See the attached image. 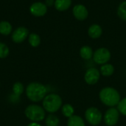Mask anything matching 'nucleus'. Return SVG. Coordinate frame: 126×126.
<instances>
[{"label": "nucleus", "instance_id": "nucleus-21", "mask_svg": "<svg viewBox=\"0 0 126 126\" xmlns=\"http://www.w3.org/2000/svg\"><path fill=\"white\" fill-rule=\"evenodd\" d=\"M61 111H62V114H63L64 117H71L72 116L74 115V112H75V110H74V108L72 105L70 104H65L62 106V109H61Z\"/></svg>", "mask_w": 126, "mask_h": 126}, {"label": "nucleus", "instance_id": "nucleus-5", "mask_svg": "<svg viewBox=\"0 0 126 126\" xmlns=\"http://www.w3.org/2000/svg\"><path fill=\"white\" fill-rule=\"evenodd\" d=\"M85 117L86 121L92 126H97L101 123L103 115L98 109L95 107H91L87 109L86 111Z\"/></svg>", "mask_w": 126, "mask_h": 126}, {"label": "nucleus", "instance_id": "nucleus-10", "mask_svg": "<svg viewBox=\"0 0 126 126\" xmlns=\"http://www.w3.org/2000/svg\"><path fill=\"white\" fill-rule=\"evenodd\" d=\"M100 72L96 68H89L85 73L84 79L86 83L89 85H94L100 79Z\"/></svg>", "mask_w": 126, "mask_h": 126}, {"label": "nucleus", "instance_id": "nucleus-2", "mask_svg": "<svg viewBox=\"0 0 126 126\" xmlns=\"http://www.w3.org/2000/svg\"><path fill=\"white\" fill-rule=\"evenodd\" d=\"M101 102L110 107H114L117 106L120 101V95L119 92L114 88L106 87L101 89L99 94Z\"/></svg>", "mask_w": 126, "mask_h": 126}, {"label": "nucleus", "instance_id": "nucleus-23", "mask_svg": "<svg viewBox=\"0 0 126 126\" xmlns=\"http://www.w3.org/2000/svg\"><path fill=\"white\" fill-rule=\"evenodd\" d=\"M9 53H10V49L7 45L5 44L4 43L0 42V58L3 59L7 58Z\"/></svg>", "mask_w": 126, "mask_h": 126}, {"label": "nucleus", "instance_id": "nucleus-11", "mask_svg": "<svg viewBox=\"0 0 126 126\" xmlns=\"http://www.w3.org/2000/svg\"><path fill=\"white\" fill-rule=\"evenodd\" d=\"M72 13L75 18L79 21H83L86 19L89 16V12L87 8L81 4L75 5L72 10Z\"/></svg>", "mask_w": 126, "mask_h": 126}, {"label": "nucleus", "instance_id": "nucleus-24", "mask_svg": "<svg viewBox=\"0 0 126 126\" xmlns=\"http://www.w3.org/2000/svg\"><path fill=\"white\" fill-rule=\"evenodd\" d=\"M117 109L123 115L126 116V97L120 101L117 105Z\"/></svg>", "mask_w": 126, "mask_h": 126}, {"label": "nucleus", "instance_id": "nucleus-9", "mask_svg": "<svg viewBox=\"0 0 126 126\" xmlns=\"http://www.w3.org/2000/svg\"><path fill=\"white\" fill-rule=\"evenodd\" d=\"M30 13L35 17L44 16L47 12V5L41 1H36L32 3L30 7Z\"/></svg>", "mask_w": 126, "mask_h": 126}, {"label": "nucleus", "instance_id": "nucleus-12", "mask_svg": "<svg viewBox=\"0 0 126 126\" xmlns=\"http://www.w3.org/2000/svg\"><path fill=\"white\" fill-rule=\"evenodd\" d=\"M13 90V94L10 96V100L12 102L16 103V101L19 100L20 96L24 92V86L21 82H16L12 88Z\"/></svg>", "mask_w": 126, "mask_h": 126}, {"label": "nucleus", "instance_id": "nucleus-13", "mask_svg": "<svg viewBox=\"0 0 126 126\" xmlns=\"http://www.w3.org/2000/svg\"><path fill=\"white\" fill-rule=\"evenodd\" d=\"M102 33H103V29L99 24H94L91 25L89 27L88 34H89V36L92 38H94V39L99 38L101 36Z\"/></svg>", "mask_w": 126, "mask_h": 126}, {"label": "nucleus", "instance_id": "nucleus-18", "mask_svg": "<svg viewBox=\"0 0 126 126\" xmlns=\"http://www.w3.org/2000/svg\"><path fill=\"white\" fill-rule=\"evenodd\" d=\"M28 41L31 47H37L41 44V37L37 33L32 32L28 36Z\"/></svg>", "mask_w": 126, "mask_h": 126}, {"label": "nucleus", "instance_id": "nucleus-20", "mask_svg": "<svg viewBox=\"0 0 126 126\" xmlns=\"http://www.w3.org/2000/svg\"><path fill=\"white\" fill-rule=\"evenodd\" d=\"M45 124L47 126H58L60 124V120L57 116L51 114L46 117Z\"/></svg>", "mask_w": 126, "mask_h": 126}, {"label": "nucleus", "instance_id": "nucleus-26", "mask_svg": "<svg viewBox=\"0 0 126 126\" xmlns=\"http://www.w3.org/2000/svg\"><path fill=\"white\" fill-rule=\"evenodd\" d=\"M27 126H42L40 125L38 123H35V122H31L30 123H29Z\"/></svg>", "mask_w": 126, "mask_h": 126}, {"label": "nucleus", "instance_id": "nucleus-17", "mask_svg": "<svg viewBox=\"0 0 126 126\" xmlns=\"http://www.w3.org/2000/svg\"><path fill=\"white\" fill-rule=\"evenodd\" d=\"M67 126H85V123L80 117L73 115L69 118L67 121Z\"/></svg>", "mask_w": 126, "mask_h": 126}, {"label": "nucleus", "instance_id": "nucleus-19", "mask_svg": "<svg viewBox=\"0 0 126 126\" xmlns=\"http://www.w3.org/2000/svg\"><path fill=\"white\" fill-rule=\"evenodd\" d=\"M114 72V67L110 63H106L100 67V73L106 77L111 76Z\"/></svg>", "mask_w": 126, "mask_h": 126}, {"label": "nucleus", "instance_id": "nucleus-3", "mask_svg": "<svg viewBox=\"0 0 126 126\" xmlns=\"http://www.w3.org/2000/svg\"><path fill=\"white\" fill-rule=\"evenodd\" d=\"M26 117L31 122L38 123L45 119L46 111L44 109L36 104H30L27 106L24 110Z\"/></svg>", "mask_w": 126, "mask_h": 126}, {"label": "nucleus", "instance_id": "nucleus-25", "mask_svg": "<svg viewBox=\"0 0 126 126\" xmlns=\"http://www.w3.org/2000/svg\"><path fill=\"white\" fill-rule=\"evenodd\" d=\"M44 4L47 5V7H52L55 4V0H45Z\"/></svg>", "mask_w": 126, "mask_h": 126}, {"label": "nucleus", "instance_id": "nucleus-1", "mask_svg": "<svg viewBox=\"0 0 126 126\" xmlns=\"http://www.w3.org/2000/svg\"><path fill=\"white\" fill-rule=\"evenodd\" d=\"M47 92V87L42 83L32 82L26 88L25 93L27 97L32 102H40L44 100Z\"/></svg>", "mask_w": 126, "mask_h": 126}, {"label": "nucleus", "instance_id": "nucleus-4", "mask_svg": "<svg viewBox=\"0 0 126 126\" xmlns=\"http://www.w3.org/2000/svg\"><path fill=\"white\" fill-rule=\"evenodd\" d=\"M43 108L46 111L53 114L58 111L62 106L61 97L56 94H49L46 95L43 100Z\"/></svg>", "mask_w": 126, "mask_h": 126}, {"label": "nucleus", "instance_id": "nucleus-15", "mask_svg": "<svg viewBox=\"0 0 126 126\" xmlns=\"http://www.w3.org/2000/svg\"><path fill=\"white\" fill-rule=\"evenodd\" d=\"M13 30L11 24L7 21H0V34L2 35H9Z\"/></svg>", "mask_w": 126, "mask_h": 126}, {"label": "nucleus", "instance_id": "nucleus-6", "mask_svg": "<svg viewBox=\"0 0 126 126\" xmlns=\"http://www.w3.org/2000/svg\"><path fill=\"white\" fill-rule=\"evenodd\" d=\"M111 58L110 51L104 47L97 49L93 54L94 61L97 64H106Z\"/></svg>", "mask_w": 126, "mask_h": 126}, {"label": "nucleus", "instance_id": "nucleus-7", "mask_svg": "<svg viewBox=\"0 0 126 126\" xmlns=\"http://www.w3.org/2000/svg\"><path fill=\"white\" fill-rule=\"evenodd\" d=\"M120 112L117 109L111 107L109 109L104 115V122L108 126H114L118 122Z\"/></svg>", "mask_w": 126, "mask_h": 126}, {"label": "nucleus", "instance_id": "nucleus-22", "mask_svg": "<svg viewBox=\"0 0 126 126\" xmlns=\"http://www.w3.org/2000/svg\"><path fill=\"white\" fill-rule=\"evenodd\" d=\"M118 16L123 21H126V1L120 4L117 9Z\"/></svg>", "mask_w": 126, "mask_h": 126}, {"label": "nucleus", "instance_id": "nucleus-16", "mask_svg": "<svg viewBox=\"0 0 126 126\" xmlns=\"http://www.w3.org/2000/svg\"><path fill=\"white\" fill-rule=\"evenodd\" d=\"M92 49L89 46H83L80 49V55L84 60H89L93 57Z\"/></svg>", "mask_w": 126, "mask_h": 126}, {"label": "nucleus", "instance_id": "nucleus-8", "mask_svg": "<svg viewBox=\"0 0 126 126\" xmlns=\"http://www.w3.org/2000/svg\"><path fill=\"white\" fill-rule=\"evenodd\" d=\"M30 33L29 30L25 27H17L11 35L12 41L16 44H21L28 38Z\"/></svg>", "mask_w": 126, "mask_h": 126}, {"label": "nucleus", "instance_id": "nucleus-14", "mask_svg": "<svg viewBox=\"0 0 126 126\" xmlns=\"http://www.w3.org/2000/svg\"><path fill=\"white\" fill-rule=\"evenodd\" d=\"M72 5V0H55V7L58 11H65Z\"/></svg>", "mask_w": 126, "mask_h": 126}]
</instances>
